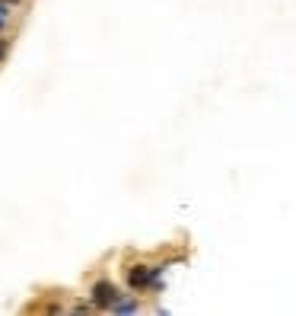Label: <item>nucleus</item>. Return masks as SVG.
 Returning a JSON list of instances; mask_svg holds the SVG:
<instances>
[{
    "label": "nucleus",
    "mask_w": 296,
    "mask_h": 316,
    "mask_svg": "<svg viewBox=\"0 0 296 316\" xmlns=\"http://www.w3.org/2000/svg\"><path fill=\"white\" fill-rule=\"evenodd\" d=\"M89 297H92V307H99V310H112L121 294H118L115 284H109V281H99V284H92V294H89Z\"/></svg>",
    "instance_id": "1"
},
{
    "label": "nucleus",
    "mask_w": 296,
    "mask_h": 316,
    "mask_svg": "<svg viewBox=\"0 0 296 316\" xmlns=\"http://www.w3.org/2000/svg\"><path fill=\"white\" fill-rule=\"evenodd\" d=\"M112 310H115V313H137V310H140V304H137V300H121V297H118Z\"/></svg>",
    "instance_id": "2"
},
{
    "label": "nucleus",
    "mask_w": 296,
    "mask_h": 316,
    "mask_svg": "<svg viewBox=\"0 0 296 316\" xmlns=\"http://www.w3.org/2000/svg\"><path fill=\"white\" fill-rule=\"evenodd\" d=\"M6 19H10V6H6V3H0V29L6 26Z\"/></svg>",
    "instance_id": "3"
},
{
    "label": "nucleus",
    "mask_w": 296,
    "mask_h": 316,
    "mask_svg": "<svg viewBox=\"0 0 296 316\" xmlns=\"http://www.w3.org/2000/svg\"><path fill=\"white\" fill-rule=\"evenodd\" d=\"M3 58H6V42L0 38V61H3Z\"/></svg>",
    "instance_id": "4"
},
{
    "label": "nucleus",
    "mask_w": 296,
    "mask_h": 316,
    "mask_svg": "<svg viewBox=\"0 0 296 316\" xmlns=\"http://www.w3.org/2000/svg\"><path fill=\"white\" fill-rule=\"evenodd\" d=\"M0 3H6V6H16V3H23V0H0Z\"/></svg>",
    "instance_id": "5"
}]
</instances>
